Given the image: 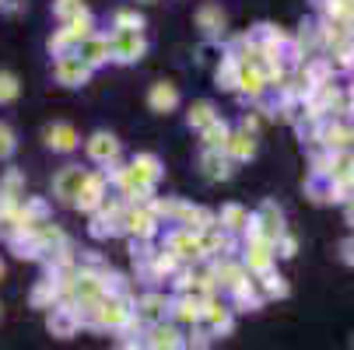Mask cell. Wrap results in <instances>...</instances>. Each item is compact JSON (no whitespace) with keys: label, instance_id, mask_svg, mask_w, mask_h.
Segmentation results:
<instances>
[{"label":"cell","instance_id":"obj_1","mask_svg":"<svg viewBox=\"0 0 354 350\" xmlns=\"http://www.w3.org/2000/svg\"><path fill=\"white\" fill-rule=\"evenodd\" d=\"M109 53H116V60H123V64L140 60V53H144V39H140V32H120L116 42L109 46Z\"/></svg>","mask_w":354,"mask_h":350},{"label":"cell","instance_id":"obj_2","mask_svg":"<svg viewBox=\"0 0 354 350\" xmlns=\"http://www.w3.org/2000/svg\"><path fill=\"white\" fill-rule=\"evenodd\" d=\"M84 182H88V172H81V168H64V172L53 179V189H57L60 200H77V193H81Z\"/></svg>","mask_w":354,"mask_h":350},{"label":"cell","instance_id":"obj_3","mask_svg":"<svg viewBox=\"0 0 354 350\" xmlns=\"http://www.w3.org/2000/svg\"><path fill=\"white\" fill-rule=\"evenodd\" d=\"M147 347H151V350H186V340H183V333L172 329V326H155V329H151Z\"/></svg>","mask_w":354,"mask_h":350},{"label":"cell","instance_id":"obj_4","mask_svg":"<svg viewBox=\"0 0 354 350\" xmlns=\"http://www.w3.org/2000/svg\"><path fill=\"white\" fill-rule=\"evenodd\" d=\"M53 70H57L60 84H81V81L88 77V70H91V67H84V64H81L77 57H60Z\"/></svg>","mask_w":354,"mask_h":350},{"label":"cell","instance_id":"obj_5","mask_svg":"<svg viewBox=\"0 0 354 350\" xmlns=\"http://www.w3.org/2000/svg\"><path fill=\"white\" fill-rule=\"evenodd\" d=\"M46 144L53 147V151H74V147H77V133L67 123H57V126L46 130Z\"/></svg>","mask_w":354,"mask_h":350},{"label":"cell","instance_id":"obj_6","mask_svg":"<svg viewBox=\"0 0 354 350\" xmlns=\"http://www.w3.org/2000/svg\"><path fill=\"white\" fill-rule=\"evenodd\" d=\"M88 151H91L95 162H113V158L120 155V144H116V137H109V133H95L91 144H88Z\"/></svg>","mask_w":354,"mask_h":350},{"label":"cell","instance_id":"obj_7","mask_svg":"<svg viewBox=\"0 0 354 350\" xmlns=\"http://www.w3.org/2000/svg\"><path fill=\"white\" fill-rule=\"evenodd\" d=\"M176 102H179V91L172 84H155L151 88V109L155 113H169V109H176Z\"/></svg>","mask_w":354,"mask_h":350},{"label":"cell","instance_id":"obj_8","mask_svg":"<svg viewBox=\"0 0 354 350\" xmlns=\"http://www.w3.org/2000/svg\"><path fill=\"white\" fill-rule=\"evenodd\" d=\"M106 57H109V42H98V39H95V42H84V46H81V57H77V60H81L84 67H91V64H102Z\"/></svg>","mask_w":354,"mask_h":350},{"label":"cell","instance_id":"obj_9","mask_svg":"<svg viewBox=\"0 0 354 350\" xmlns=\"http://www.w3.org/2000/svg\"><path fill=\"white\" fill-rule=\"evenodd\" d=\"M49 329H53L57 336H71V333L77 329V315H74V312H67V309H60V312L49 315Z\"/></svg>","mask_w":354,"mask_h":350},{"label":"cell","instance_id":"obj_10","mask_svg":"<svg viewBox=\"0 0 354 350\" xmlns=\"http://www.w3.org/2000/svg\"><path fill=\"white\" fill-rule=\"evenodd\" d=\"M228 151L242 162V158H252V151H257V144H252V137H245V133H239V137H228Z\"/></svg>","mask_w":354,"mask_h":350},{"label":"cell","instance_id":"obj_11","mask_svg":"<svg viewBox=\"0 0 354 350\" xmlns=\"http://www.w3.org/2000/svg\"><path fill=\"white\" fill-rule=\"evenodd\" d=\"M204 144H207V147H225V144H228V126L218 123V119H214L211 126H204Z\"/></svg>","mask_w":354,"mask_h":350},{"label":"cell","instance_id":"obj_12","mask_svg":"<svg viewBox=\"0 0 354 350\" xmlns=\"http://www.w3.org/2000/svg\"><path fill=\"white\" fill-rule=\"evenodd\" d=\"M162 315H165V302L158 294H151L140 302V319H162Z\"/></svg>","mask_w":354,"mask_h":350},{"label":"cell","instance_id":"obj_13","mask_svg":"<svg viewBox=\"0 0 354 350\" xmlns=\"http://www.w3.org/2000/svg\"><path fill=\"white\" fill-rule=\"evenodd\" d=\"M211 123H214V109H211V102H200V106L189 109V126H211Z\"/></svg>","mask_w":354,"mask_h":350},{"label":"cell","instance_id":"obj_14","mask_svg":"<svg viewBox=\"0 0 354 350\" xmlns=\"http://www.w3.org/2000/svg\"><path fill=\"white\" fill-rule=\"evenodd\" d=\"M15 98H18V77L0 70V102H15Z\"/></svg>","mask_w":354,"mask_h":350},{"label":"cell","instance_id":"obj_15","mask_svg":"<svg viewBox=\"0 0 354 350\" xmlns=\"http://www.w3.org/2000/svg\"><path fill=\"white\" fill-rule=\"evenodd\" d=\"M204 165H207V175H211V179H225V175L232 172V168H228V162H225L221 155H214V151H211V155H204Z\"/></svg>","mask_w":354,"mask_h":350},{"label":"cell","instance_id":"obj_16","mask_svg":"<svg viewBox=\"0 0 354 350\" xmlns=\"http://www.w3.org/2000/svg\"><path fill=\"white\" fill-rule=\"evenodd\" d=\"M77 14H84V4H81V0H57V18L74 21Z\"/></svg>","mask_w":354,"mask_h":350},{"label":"cell","instance_id":"obj_17","mask_svg":"<svg viewBox=\"0 0 354 350\" xmlns=\"http://www.w3.org/2000/svg\"><path fill=\"white\" fill-rule=\"evenodd\" d=\"M204 315L211 319V326H214V329H228V326H232V319H228V309H225V305H214V302H211Z\"/></svg>","mask_w":354,"mask_h":350},{"label":"cell","instance_id":"obj_18","mask_svg":"<svg viewBox=\"0 0 354 350\" xmlns=\"http://www.w3.org/2000/svg\"><path fill=\"white\" fill-rule=\"evenodd\" d=\"M200 309H204V305H200L196 298H183V302H179V312H176V315H179L183 322H189V319L196 322V319H200Z\"/></svg>","mask_w":354,"mask_h":350},{"label":"cell","instance_id":"obj_19","mask_svg":"<svg viewBox=\"0 0 354 350\" xmlns=\"http://www.w3.org/2000/svg\"><path fill=\"white\" fill-rule=\"evenodd\" d=\"M200 25H204L207 32H218L225 25V14L218 8H204V11H200Z\"/></svg>","mask_w":354,"mask_h":350},{"label":"cell","instance_id":"obj_20","mask_svg":"<svg viewBox=\"0 0 354 350\" xmlns=\"http://www.w3.org/2000/svg\"><path fill=\"white\" fill-rule=\"evenodd\" d=\"M11 151H15V133H11V126L0 123V162H4Z\"/></svg>","mask_w":354,"mask_h":350},{"label":"cell","instance_id":"obj_21","mask_svg":"<svg viewBox=\"0 0 354 350\" xmlns=\"http://www.w3.org/2000/svg\"><path fill=\"white\" fill-rule=\"evenodd\" d=\"M130 228L137 235H151V231H155V221H151L147 214H130Z\"/></svg>","mask_w":354,"mask_h":350},{"label":"cell","instance_id":"obj_22","mask_svg":"<svg viewBox=\"0 0 354 350\" xmlns=\"http://www.w3.org/2000/svg\"><path fill=\"white\" fill-rule=\"evenodd\" d=\"M239 84H242V91H249V95H260V91H263L260 74H242V77H239Z\"/></svg>","mask_w":354,"mask_h":350},{"label":"cell","instance_id":"obj_23","mask_svg":"<svg viewBox=\"0 0 354 350\" xmlns=\"http://www.w3.org/2000/svg\"><path fill=\"white\" fill-rule=\"evenodd\" d=\"M225 221H228V228H242V224H249V217H245L242 207H228V211H225Z\"/></svg>","mask_w":354,"mask_h":350},{"label":"cell","instance_id":"obj_24","mask_svg":"<svg viewBox=\"0 0 354 350\" xmlns=\"http://www.w3.org/2000/svg\"><path fill=\"white\" fill-rule=\"evenodd\" d=\"M267 294H288V284L281 277H267Z\"/></svg>","mask_w":354,"mask_h":350},{"label":"cell","instance_id":"obj_25","mask_svg":"<svg viewBox=\"0 0 354 350\" xmlns=\"http://www.w3.org/2000/svg\"><path fill=\"white\" fill-rule=\"evenodd\" d=\"M120 350H140V347H137V343H123Z\"/></svg>","mask_w":354,"mask_h":350}]
</instances>
